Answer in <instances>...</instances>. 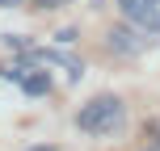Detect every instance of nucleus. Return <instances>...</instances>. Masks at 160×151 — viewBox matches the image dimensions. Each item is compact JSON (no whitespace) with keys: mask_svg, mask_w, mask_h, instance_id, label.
I'll return each instance as SVG.
<instances>
[{"mask_svg":"<svg viewBox=\"0 0 160 151\" xmlns=\"http://www.w3.org/2000/svg\"><path fill=\"white\" fill-rule=\"evenodd\" d=\"M148 151H160V147H148Z\"/></svg>","mask_w":160,"mask_h":151,"instance_id":"obj_10","label":"nucleus"},{"mask_svg":"<svg viewBox=\"0 0 160 151\" xmlns=\"http://www.w3.org/2000/svg\"><path fill=\"white\" fill-rule=\"evenodd\" d=\"M4 76L17 80L25 97H47V92H51V76H42V72H30V76H21V72H4Z\"/></svg>","mask_w":160,"mask_h":151,"instance_id":"obj_3","label":"nucleus"},{"mask_svg":"<svg viewBox=\"0 0 160 151\" xmlns=\"http://www.w3.org/2000/svg\"><path fill=\"white\" fill-rule=\"evenodd\" d=\"M55 42H63V46H68V42H76V30H59V34H55Z\"/></svg>","mask_w":160,"mask_h":151,"instance_id":"obj_7","label":"nucleus"},{"mask_svg":"<svg viewBox=\"0 0 160 151\" xmlns=\"http://www.w3.org/2000/svg\"><path fill=\"white\" fill-rule=\"evenodd\" d=\"M59 4H72V0H34V8H59Z\"/></svg>","mask_w":160,"mask_h":151,"instance_id":"obj_6","label":"nucleus"},{"mask_svg":"<svg viewBox=\"0 0 160 151\" xmlns=\"http://www.w3.org/2000/svg\"><path fill=\"white\" fill-rule=\"evenodd\" d=\"M127 122V101L122 97H114V92H101V97H93V101H84L80 105V113H76V126L84 130V134H114V130Z\"/></svg>","mask_w":160,"mask_h":151,"instance_id":"obj_1","label":"nucleus"},{"mask_svg":"<svg viewBox=\"0 0 160 151\" xmlns=\"http://www.w3.org/2000/svg\"><path fill=\"white\" fill-rule=\"evenodd\" d=\"M135 25H139V30H148V34H160V0H143Z\"/></svg>","mask_w":160,"mask_h":151,"instance_id":"obj_4","label":"nucleus"},{"mask_svg":"<svg viewBox=\"0 0 160 151\" xmlns=\"http://www.w3.org/2000/svg\"><path fill=\"white\" fill-rule=\"evenodd\" d=\"M30 151H55V147H51V143H38V147H30Z\"/></svg>","mask_w":160,"mask_h":151,"instance_id":"obj_9","label":"nucleus"},{"mask_svg":"<svg viewBox=\"0 0 160 151\" xmlns=\"http://www.w3.org/2000/svg\"><path fill=\"white\" fill-rule=\"evenodd\" d=\"M17 4H21V0H0V8H17Z\"/></svg>","mask_w":160,"mask_h":151,"instance_id":"obj_8","label":"nucleus"},{"mask_svg":"<svg viewBox=\"0 0 160 151\" xmlns=\"http://www.w3.org/2000/svg\"><path fill=\"white\" fill-rule=\"evenodd\" d=\"M156 42V34L148 38V30L139 34V25L135 21H127V25H114L110 34H105V46L114 50V55H122V59H131V55H143L148 46Z\"/></svg>","mask_w":160,"mask_h":151,"instance_id":"obj_2","label":"nucleus"},{"mask_svg":"<svg viewBox=\"0 0 160 151\" xmlns=\"http://www.w3.org/2000/svg\"><path fill=\"white\" fill-rule=\"evenodd\" d=\"M114 4L122 8V17H127V21H135V17H139V8H143V0H114Z\"/></svg>","mask_w":160,"mask_h":151,"instance_id":"obj_5","label":"nucleus"}]
</instances>
